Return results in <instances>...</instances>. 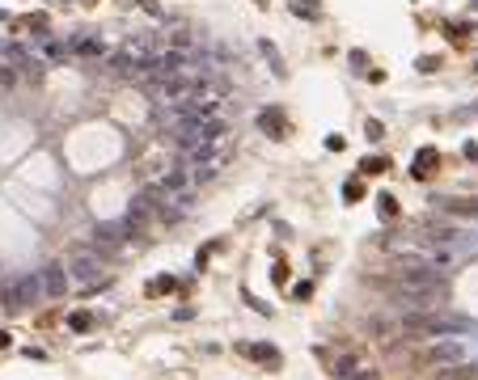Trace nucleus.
Segmentation results:
<instances>
[{
  "mask_svg": "<svg viewBox=\"0 0 478 380\" xmlns=\"http://www.w3.org/2000/svg\"><path fill=\"white\" fill-rule=\"evenodd\" d=\"M394 296L407 300L411 309H441V300H445V279L432 275V266H407L402 279L394 283Z\"/></svg>",
  "mask_w": 478,
  "mask_h": 380,
  "instance_id": "1",
  "label": "nucleus"
},
{
  "mask_svg": "<svg viewBox=\"0 0 478 380\" xmlns=\"http://www.w3.org/2000/svg\"><path fill=\"white\" fill-rule=\"evenodd\" d=\"M478 355V343L470 334H445L436 347H432V364L436 368H462Z\"/></svg>",
  "mask_w": 478,
  "mask_h": 380,
  "instance_id": "2",
  "label": "nucleus"
},
{
  "mask_svg": "<svg viewBox=\"0 0 478 380\" xmlns=\"http://www.w3.org/2000/svg\"><path fill=\"white\" fill-rule=\"evenodd\" d=\"M4 309H13V313H21V309H30L38 296H47L42 292V279L38 275H25V279H13V283H4Z\"/></svg>",
  "mask_w": 478,
  "mask_h": 380,
  "instance_id": "3",
  "label": "nucleus"
},
{
  "mask_svg": "<svg viewBox=\"0 0 478 380\" xmlns=\"http://www.w3.org/2000/svg\"><path fill=\"white\" fill-rule=\"evenodd\" d=\"M407 330H419V334H436V338H445V334H470V321H462V317H411L407 321Z\"/></svg>",
  "mask_w": 478,
  "mask_h": 380,
  "instance_id": "4",
  "label": "nucleus"
},
{
  "mask_svg": "<svg viewBox=\"0 0 478 380\" xmlns=\"http://www.w3.org/2000/svg\"><path fill=\"white\" fill-rule=\"evenodd\" d=\"M68 279H76L80 288L102 283V258L97 254H72L68 258Z\"/></svg>",
  "mask_w": 478,
  "mask_h": 380,
  "instance_id": "5",
  "label": "nucleus"
},
{
  "mask_svg": "<svg viewBox=\"0 0 478 380\" xmlns=\"http://www.w3.org/2000/svg\"><path fill=\"white\" fill-rule=\"evenodd\" d=\"M42 292L47 296H64L68 292V271L64 266H47L42 271Z\"/></svg>",
  "mask_w": 478,
  "mask_h": 380,
  "instance_id": "6",
  "label": "nucleus"
},
{
  "mask_svg": "<svg viewBox=\"0 0 478 380\" xmlns=\"http://www.w3.org/2000/svg\"><path fill=\"white\" fill-rule=\"evenodd\" d=\"M0 347H8V334H0Z\"/></svg>",
  "mask_w": 478,
  "mask_h": 380,
  "instance_id": "7",
  "label": "nucleus"
}]
</instances>
